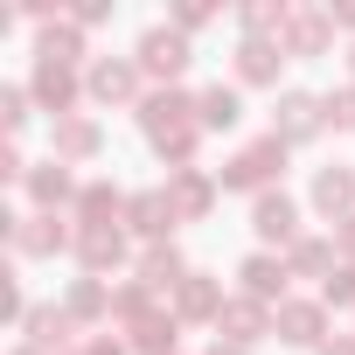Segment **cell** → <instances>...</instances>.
Instances as JSON below:
<instances>
[{
	"label": "cell",
	"mask_w": 355,
	"mask_h": 355,
	"mask_svg": "<svg viewBox=\"0 0 355 355\" xmlns=\"http://www.w3.org/2000/svg\"><path fill=\"white\" fill-rule=\"evenodd\" d=\"M139 132H146V146L167 160V174L196 167V153H202V112H196V91H182V84L146 91V105H139Z\"/></svg>",
	"instance_id": "obj_1"
},
{
	"label": "cell",
	"mask_w": 355,
	"mask_h": 355,
	"mask_svg": "<svg viewBox=\"0 0 355 355\" xmlns=\"http://www.w3.org/2000/svg\"><path fill=\"white\" fill-rule=\"evenodd\" d=\"M286 153H293V146L265 132V139H251V146H237V153H230V160L216 167V182L258 202V196H272V189H279V174H286Z\"/></svg>",
	"instance_id": "obj_2"
},
{
	"label": "cell",
	"mask_w": 355,
	"mask_h": 355,
	"mask_svg": "<svg viewBox=\"0 0 355 355\" xmlns=\"http://www.w3.org/2000/svg\"><path fill=\"white\" fill-rule=\"evenodd\" d=\"M132 63H139V70H146V77L167 91V84H182V77H189V63H196V42H189L182 28H174V21H153V28L132 42Z\"/></svg>",
	"instance_id": "obj_3"
},
{
	"label": "cell",
	"mask_w": 355,
	"mask_h": 355,
	"mask_svg": "<svg viewBox=\"0 0 355 355\" xmlns=\"http://www.w3.org/2000/svg\"><path fill=\"white\" fill-rule=\"evenodd\" d=\"M139 84H146V70H139L132 56H91V70H84V98L105 105V112H112V105H146Z\"/></svg>",
	"instance_id": "obj_4"
},
{
	"label": "cell",
	"mask_w": 355,
	"mask_h": 355,
	"mask_svg": "<svg viewBox=\"0 0 355 355\" xmlns=\"http://www.w3.org/2000/svg\"><path fill=\"white\" fill-rule=\"evenodd\" d=\"M320 132H327V98H320V91H279V98H272V139L313 146Z\"/></svg>",
	"instance_id": "obj_5"
},
{
	"label": "cell",
	"mask_w": 355,
	"mask_h": 355,
	"mask_svg": "<svg viewBox=\"0 0 355 355\" xmlns=\"http://www.w3.org/2000/svg\"><path fill=\"white\" fill-rule=\"evenodd\" d=\"M21 196H28L35 216H63V209H77L84 182H77L63 160H35V167H28V182H21Z\"/></svg>",
	"instance_id": "obj_6"
},
{
	"label": "cell",
	"mask_w": 355,
	"mask_h": 355,
	"mask_svg": "<svg viewBox=\"0 0 355 355\" xmlns=\"http://www.w3.org/2000/svg\"><path fill=\"white\" fill-rule=\"evenodd\" d=\"M28 98L49 112V125H56V119H77V105H84V70L35 63V70H28Z\"/></svg>",
	"instance_id": "obj_7"
},
{
	"label": "cell",
	"mask_w": 355,
	"mask_h": 355,
	"mask_svg": "<svg viewBox=\"0 0 355 355\" xmlns=\"http://www.w3.org/2000/svg\"><path fill=\"white\" fill-rule=\"evenodd\" d=\"M8 244L21 251V258H56V251H77V223H63V216H8Z\"/></svg>",
	"instance_id": "obj_8"
},
{
	"label": "cell",
	"mask_w": 355,
	"mask_h": 355,
	"mask_svg": "<svg viewBox=\"0 0 355 355\" xmlns=\"http://www.w3.org/2000/svg\"><path fill=\"white\" fill-rule=\"evenodd\" d=\"M216 334H223V341H237V348H258L265 334H279V306H265V300H251V293H230V306H223Z\"/></svg>",
	"instance_id": "obj_9"
},
{
	"label": "cell",
	"mask_w": 355,
	"mask_h": 355,
	"mask_svg": "<svg viewBox=\"0 0 355 355\" xmlns=\"http://www.w3.org/2000/svg\"><path fill=\"white\" fill-rule=\"evenodd\" d=\"M279 49H286V56H300V63L334 56V15H327V8H293V21H286Z\"/></svg>",
	"instance_id": "obj_10"
},
{
	"label": "cell",
	"mask_w": 355,
	"mask_h": 355,
	"mask_svg": "<svg viewBox=\"0 0 355 355\" xmlns=\"http://www.w3.org/2000/svg\"><path fill=\"white\" fill-rule=\"evenodd\" d=\"M98 153H105V125H98L91 112H77V119H56V125H49V160L84 167V160H98Z\"/></svg>",
	"instance_id": "obj_11"
},
{
	"label": "cell",
	"mask_w": 355,
	"mask_h": 355,
	"mask_svg": "<svg viewBox=\"0 0 355 355\" xmlns=\"http://www.w3.org/2000/svg\"><path fill=\"white\" fill-rule=\"evenodd\" d=\"M251 230H258V244H265V251H272V244H279V251H293V244H300V202H293L286 189L258 196V202H251Z\"/></svg>",
	"instance_id": "obj_12"
},
{
	"label": "cell",
	"mask_w": 355,
	"mask_h": 355,
	"mask_svg": "<svg viewBox=\"0 0 355 355\" xmlns=\"http://www.w3.org/2000/svg\"><path fill=\"white\" fill-rule=\"evenodd\" d=\"M216 196H223V182L209 167H182V174H167V202H174V216L182 223H202L209 209H216Z\"/></svg>",
	"instance_id": "obj_13"
},
{
	"label": "cell",
	"mask_w": 355,
	"mask_h": 355,
	"mask_svg": "<svg viewBox=\"0 0 355 355\" xmlns=\"http://www.w3.org/2000/svg\"><path fill=\"white\" fill-rule=\"evenodd\" d=\"M125 209H132V196H125L119 182H84V196H77L70 223H77V230H119V223H125Z\"/></svg>",
	"instance_id": "obj_14"
},
{
	"label": "cell",
	"mask_w": 355,
	"mask_h": 355,
	"mask_svg": "<svg viewBox=\"0 0 355 355\" xmlns=\"http://www.w3.org/2000/svg\"><path fill=\"white\" fill-rule=\"evenodd\" d=\"M313 209L327 216V223H348L355 216V167H341V160H327V167H313Z\"/></svg>",
	"instance_id": "obj_15"
},
{
	"label": "cell",
	"mask_w": 355,
	"mask_h": 355,
	"mask_svg": "<svg viewBox=\"0 0 355 355\" xmlns=\"http://www.w3.org/2000/svg\"><path fill=\"white\" fill-rule=\"evenodd\" d=\"M223 306H230V300H223V279H216V272H189L182 286H174V320H209V327H216Z\"/></svg>",
	"instance_id": "obj_16"
},
{
	"label": "cell",
	"mask_w": 355,
	"mask_h": 355,
	"mask_svg": "<svg viewBox=\"0 0 355 355\" xmlns=\"http://www.w3.org/2000/svg\"><path fill=\"white\" fill-rule=\"evenodd\" d=\"M237 279H244V293H251V300H265V306H286V286H293V272H286V251H251V258L237 265Z\"/></svg>",
	"instance_id": "obj_17"
},
{
	"label": "cell",
	"mask_w": 355,
	"mask_h": 355,
	"mask_svg": "<svg viewBox=\"0 0 355 355\" xmlns=\"http://www.w3.org/2000/svg\"><path fill=\"white\" fill-rule=\"evenodd\" d=\"M279 341L286 348H327V306H320V293L279 306Z\"/></svg>",
	"instance_id": "obj_18"
},
{
	"label": "cell",
	"mask_w": 355,
	"mask_h": 355,
	"mask_svg": "<svg viewBox=\"0 0 355 355\" xmlns=\"http://www.w3.org/2000/svg\"><path fill=\"white\" fill-rule=\"evenodd\" d=\"M35 63H63V70H91V56H84V28H77L70 15H56L49 28H35Z\"/></svg>",
	"instance_id": "obj_19"
},
{
	"label": "cell",
	"mask_w": 355,
	"mask_h": 355,
	"mask_svg": "<svg viewBox=\"0 0 355 355\" xmlns=\"http://www.w3.org/2000/svg\"><path fill=\"white\" fill-rule=\"evenodd\" d=\"M125 223H132L146 244H174V223H182V216H174L167 189H139V196H132V209H125Z\"/></svg>",
	"instance_id": "obj_20"
},
{
	"label": "cell",
	"mask_w": 355,
	"mask_h": 355,
	"mask_svg": "<svg viewBox=\"0 0 355 355\" xmlns=\"http://www.w3.org/2000/svg\"><path fill=\"white\" fill-rule=\"evenodd\" d=\"M237 84H251V91H279V70H286V49L279 42H237Z\"/></svg>",
	"instance_id": "obj_21"
},
{
	"label": "cell",
	"mask_w": 355,
	"mask_h": 355,
	"mask_svg": "<svg viewBox=\"0 0 355 355\" xmlns=\"http://www.w3.org/2000/svg\"><path fill=\"white\" fill-rule=\"evenodd\" d=\"M21 334H28V348H42V355H70V334H77V320H70V306H28Z\"/></svg>",
	"instance_id": "obj_22"
},
{
	"label": "cell",
	"mask_w": 355,
	"mask_h": 355,
	"mask_svg": "<svg viewBox=\"0 0 355 355\" xmlns=\"http://www.w3.org/2000/svg\"><path fill=\"white\" fill-rule=\"evenodd\" d=\"M77 265L84 279H105L125 265V230H77Z\"/></svg>",
	"instance_id": "obj_23"
},
{
	"label": "cell",
	"mask_w": 355,
	"mask_h": 355,
	"mask_svg": "<svg viewBox=\"0 0 355 355\" xmlns=\"http://www.w3.org/2000/svg\"><path fill=\"white\" fill-rule=\"evenodd\" d=\"M189 272H196V265L174 251V244H146V251H139V286H146V293H174Z\"/></svg>",
	"instance_id": "obj_24"
},
{
	"label": "cell",
	"mask_w": 355,
	"mask_h": 355,
	"mask_svg": "<svg viewBox=\"0 0 355 355\" xmlns=\"http://www.w3.org/2000/svg\"><path fill=\"white\" fill-rule=\"evenodd\" d=\"M196 112H202V132H237L244 98H237V84H202L196 91Z\"/></svg>",
	"instance_id": "obj_25"
},
{
	"label": "cell",
	"mask_w": 355,
	"mask_h": 355,
	"mask_svg": "<svg viewBox=\"0 0 355 355\" xmlns=\"http://www.w3.org/2000/svg\"><path fill=\"white\" fill-rule=\"evenodd\" d=\"M286 21H293V8H286V0H244V8H237L244 42H279V35H286Z\"/></svg>",
	"instance_id": "obj_26"
},
{
	"label": "cell",
	"mask_w": 355,
	"mask_h": 355,
	"mask_svg": "<svg viewBox=\"0 0 355 355\" xmlns=\"http://www.w3.org/2000/svg\"><path fill=\"white\" fill-rule=\"evenodd\" d=\"M174 334H182V320H174V306H153L146 320H132L125 348H139V355H174Z\"/></svg>",
	"instance_id": "obj_27"
},
{
	"label": "cell",
	"mask_w": 355,
	"mask_h": 355,
	"mask_svg": "<svg viewBox=\"0 0 355 355\" xmlns=\"http://www.w3.org/2000/svg\"><path fill=\"white\" fill-rule=\"evenodd\" d=\"M334 258H341V251H334V237H300V244L286 251V272H293V279H320V286H327Z\"/></svg>",
	"instance_id": "obj_28"
},
{
	"label": "cell",
	"mask_w": 355,
	"mask_h": 355,
	"mask_svg": "<svg viewBox=\"0 0 355 355\" xmlns=\"http://www.w3.org/2000/svg\"><path fill=\"white\" fill-rule=\"evenodd\" d=\"M63 306H70V320H112V286L105 279H77Z\"/></svg>",
	"instance_id": "obj_29"
},
{
	"label": "cell",
	"mask_w": 355,
	"mask_h": 355,
	"mask_svg": "<svg viewBox=\"0 0 355 355\" xmlns=\"http://www.w3.org/2000/svg\"><path fill=\"white\" fill-rule=\"evenodd\" d=\"M28 119H35L28 84H0V125H8V139H21V132H28Z\"/></svg>",
	"instance_id": "obj_30"
},
{
	"label": "cell",
	"mask_w": 355,
	"mask_h": 355,
	"mask_svg": "<svg viewBox=\"0 0 355 355\" xmlns=\"http://www.w3.org/2000/svg\"><path fill=\"white\" fill-rule=\"evenodd\" d=\"M320 306H355V265H334V272H327Z\"/></svg>",
	"instance_id": "obj_31"
},
{
	"label": "cell",
	"mask_w": 355,
	"mask_h": 355,
	"mask_svg": "<svg viewBox=\"0 0 355 355\" xmlns=\"http://www.w3.org/2000/svg\"><path fill=\"white\" fill-rule=\"evenodd\" d=\"M327 125H334V132H355V84L327 91Z\"/></svg>",
	"instance_id": "obj_32"
},
{
	"label": "cell",
	"mask_w": 355,
	"mask_h": 355,
	"mask_svg": "<svg viewBox=\"0 0 355 355\" xmlns=\"http://www.w3.org/2000/svg\"><path fill=\"white\" fill-rule=\"evenodd\" d=\"M167 21L182 28V35H196V28H209V21H216V8H209V0H182V8H174Z\"/></svg>",
	"instance_id": "obj_33"
},
{
	"label": "cell",
	"mask_w": 355,
	"mask_h": 355,
	"mask_svg": "<svg viewBox=\"0 0 355 355\" xmlns=\"http://www.w3.org/2000/svg\"><path fill=\"white\" fill-rule=\"evenodd\" d=\"M70 21H77V28H98V21H112V0H77V8H70Z\"/></svg>",
	"instance_id": "obj_34"
},
{
	"label": "cell",
	"mask_w": 355,
	"mask_h": 355,
	"mask_svg": "<svg viewBox=\"0 0 355 355\" xmlns=\"http://www.w3.org/2000/svg\"><path fill=\"white\" fill-rule=\"evenodd\" d=\"M70 355H125V341H112V334H91V341H77Z\"/></svg>",
	"instance_id": "obj_35"
},
{
	"label": "cell",
	"mask_w": 355,
	"mask_h": 355,
	"mask_svg": "<svg viewBox=\"0 0 355 355\" xmlns=\"http://www.w3.org/2000/svg\"><path fill=\"white\" fill-rule=\"evenodd\" d=\"M334 251H341V265H355V216L334 223Z\"/></svg>",
	"instance_id": "obj_36"
},
{
	"label": "cell",
	"mask_w": 355,
	"mask_h": 355,
	"mask_svg": "<svg viewBox=\"0 0 355 355\" xmlns=\"http://www.w3.org/2000/svg\"><path fill=\"white\" fill-rule=\"evenodd\" d=\"M327 15H334V28H355V0H334Z\"/></svg>",
	"instance_id": "obj_37"
},
{
	"label": "cell",
	"mask_w": 355,
	"mask_h": 355,
	"mask_svg": "<svg viewBox=\"0 0 355 355\" xmlns=\"http://www.w3.org/2000/svg\"><path fill=\"white\" fill-rule=\"evenodd\" d=\"M320 355H355V334H334V341H327Z\"/></svg>",
	"instance_id": "obj_38"
},
{
	"label": "cell",
	"mask_w": 355,
	"mask_h": 355,
	"mask_svg": "<svg viewBox=\"0 0 355 355\" xmlns=\"http://www.w3.org/2000/svg\"><path fill=\"white\" fill-rule=\"evenodd\" d=\"M209 355H251V348H237V341H223V334H216V341H209Z\"/></svg>",
	"instance_id": "obj_39"
},
{
	"label": "cell",
	"mask_w": 355,
	"mask_h": 355,
	"mask_svg": "<svg viewBox=\"0 0 355 355\" xmlns=\"http://www.w3.org/2000/svg\"><path fill=\"white\" fill-rule=\"evenodd\" d=\"M348 84H355V42H348Z\"/></svg>",
	"instance_id": "obj_40"
},
{
	"label": "cell",
	"mask_w": 355,
	"mask_h": 355,
	"mask_svg": "<svg viewBox=\"0 0 355 355\" xmlns=\"http://www.w3.org/2000/svg\"><path fill=\"white\" fill-rule=\"evenodd\" d=\"M15 355H42V348H28V341H21V348H15Z\"/></svg>",
	"instance_id": "obj_41"
}]
</instances>
